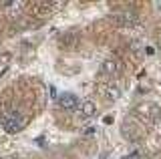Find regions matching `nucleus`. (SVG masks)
I'll return each instance as SVG.
<instances>
[{"instance_id": "obj_1", "label": "nucleus", "mask_w": 161, "mask_h": 159, "mask_svg": "<svg viewBox=\"0 0 161 159\" xmlns=\"http://www.w3.org/2000/svg\"><path fill=\"white\" fill-rule=\"evenodd\" d=\"M2 127L6 129L8 133H16L24 127V119L20 117L16 111H12V113H8V115L2 117Z\"/></svg>"}, {"instance_id": "obj_2", "label": "nucleus", "mask_w": 161, "mask_h": 159, "mask_svg": "<svg viewBox=\"0 0 161 159\" xmlns=\"http://www.w3.org/2000/svg\"><path fill=\"white\" fill-rule=\"evenodd\" d=\"M58 105L63 109H67V111H73V109L79 107V99H77V95H73V93H63V95L58 97Z\"/></svg>"}, {"instance_id": "obj_3", "label": "nucleus", "mask_w": 161, "mask_h": 159, "mask_svg": "<svg viewBox=\"0 0 161 159\" xmlns=\"http://www.w3.org/2000/svg\"><path fill=\"white\" fill-rule=\"evenodd\" d=\"M79 111L83 117H93L95 113H97V105H95L91 99H85V101L79 103Z\"/></svg>"}, {"instance_id": "obj_4", "label": "nucleus", "mask_w": 161, "mask_h": 159, "mask_svg": "<svg viewBox=\"0 0 161 159\" xmlns=\"http://www.w3.org/2000/svg\"><path fill=\"white\" fill-rule=\"evenodd\" d=\"M101 73L103 74H115L117 73V63H115V58H105L103 64H101Z\"/></svg>"}, {"instance_id": "obj_5", "label": "nucleus", "mask_w": 161, "mask_h": 159, "mask_svg": "<svg viewBox=\"0 0 161 159\" xmlns=\"http://www.w3.org/2000/svg\"><path fill=\"white\" fill-rule=\"evenodd\" d=\"M119 95H121V93H119L117 87H111L109 89V99H119Z\"/></svg>"}, {"instance_id": "obj_6", "label": "nucleus", "mask_w": 161, "mask_h": 159, "mask_svg": "<svg viewBox=\"0 0 161 159\" xmlns=\"http://www.w3.org/2000/svg\"><path fill=\"white\" fill-rule=\"evenodd\" d=\"M125 159H135V157H133V155H131V157H125Z\"/></svg>"}]
</instances>
